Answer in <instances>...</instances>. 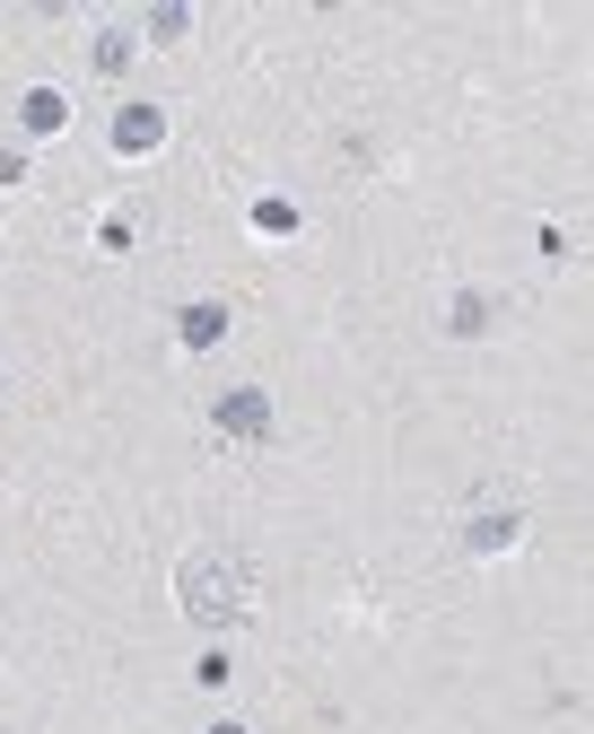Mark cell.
<instances>
[{"label":"cell","mask_w":594,"mask_h":734,"mask_svg":"<svg viewBox=\"0 0 594 734\" xmlns=\"http://www.w3.org/2000/svg\"><path fill=\"white\" fill-rule=\"evenodd\" d=\"M262 420H271V402H262V393H253V385H237V393H228V402H219V429H253V438H262Z\"/></svg>","instance_id":"1"},{"label":"cell","mask_w":594,"mask_h":734,"mask_svg":"<svg viewBox=\"0 0 594 734\" xmlns=\"http://www.w3.org/2000/svg\"><path fill=\"white\" fill-rule=\"evenodd\" d=\"M18 122H26V131H62V122H71V106H62V88H26V106H18Z\"/></svg>","instance_id":"2"},{"label":"cell","mask_w":594,"mask_h":734,"mask_svg":"<svg viewBox=\"0 0 594 734\" xmlns=\"http://www.w3.org/2000/svg\"><path fill=\"white\" fill-rule=\"evenodd\" d=\"M158 131H166V122H158V106H131V115L115 122V140H122V149H158Z\"/></svg>","instance_id":"3"},{"label":"cell","mask_w":594,"mask_h":734,"mask_svg":"<svg viewBox=\"0 0 594 734\" xmlns=\"http://www.w3.org/2000/svg\"><path fill=\"white\" fill-rule=\"evenodd\" d=\"M219 333H228V315H219V306H184V342H193V350H210Z\"/></svg>","instance_id":"4"},{"label":"cell","mask_w":594,"mask_h":734,"mask_svg":"<svg viewBox=\"0 0 594 734\" xmlns=\"http://www.w3.org/2000/svg\"><path fill=\"white\" fill-rule=\"evenodd\" d=\"M122 62H131V35L106 26V35H97V71H122Z\"/></svg>","instance_id":"5"},{"label":"cell","mask_w":594,"mask_h":734,"mask_svg":"<svg viewBox=\"0 0 594 734\" xmlns=\"http://www.w3.org/2000/svg\"><path fill=\"white\" fill-rule=\"evenodd\" d=\"M210 734H245V726H210Z\"/></svg>","instance_id":"6"}]
</instances>
